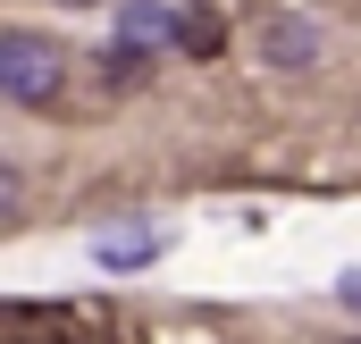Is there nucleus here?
<instances>
[{
  "instance_id": "39448f33",
  "label": "nucleus",
  "mask_w": 361,
  "mask_h": 344,
  "mask_svg": "<svg viewBox=\"0 0 361 344\" xmlns=\"http://www.w3.org/2000/svg\"><path fill=\"white\" fill-rule=\"evenodd\" d=\"M219 34H227V25H219L210 8H193V17H185V25H177V42H185V51H193V59H210V51H219Z\"/></svg>"
},
{
  "instance_id": "7ed1b4c3",
  "label": "nucleus",
  "mask_w": 361,
  "mask_h": 344,
  "mask_svg": "<svg viewBox=\"0 0 361 344\" xmlns=\"http://www.w3.org/2000/svg\"><path fill=\"white\" fill-rule=\"evenodd\" d=\"M261 59L269 68H286V76H302V68H319V25L311 17H261Z\"/></svg>"
},
{
  "instance_id": "423d86ee",
  "label": "nucleus",
  "mask_w": 361,
  "mask_h": 344,
  "mask_svg": "<svg viewBox=\"0 0 361 344\" xmlns=\"http://www.w3.org/2000/svg\"><path fill=\"white\" fill-rule=\"evenodd\" d=\"M336 302H345V311H361V269H345V277H336Z\"/></svg>"
},
{
  "instance_id": "f257e3e1",
  "label": "nucleus",
  "mask_w": 361,
  "mask_h": 344,
  "mask_svg": "<svg viewBox=\"0 0 361 344\" xmlns=\"http://www.w3.org/2000/svg\"><path fill=\"white\" fill-rule=\"evenodd\" d=\"M68 76V59L42 42V34H0V92L8 101H25V109H42L51 92Z\"/></svg>"
},
{
  "instance_id": "20e7f679",
  "label": "nucleus",
  "mask_w": 361,
  "mask_h": 344,
  "mask_svg": "<svg viewBox=\"0 0 361 344\" xmlns=\"http://www.w3.org/2000/svg\"><path fill=\"white\" fill-rule=\"evenodd\" d=\"M177 25L185 17H169L160 0H126V8H118V51H126V59H152V51L177 42Z\"/></svg>"
},
{
  "instance_id": "f03ea898",
  "label": "nucleus",
  "mask_w": 361,
  "mask_h": 344,
  "mask_svg": "<svg viewBox=\"0 0 361 344\" xmlns=\"http://www.w3.org/2000/svg\"><path fill=\"white\" fill-rule=\"evenodd\" d=\"M160 252H169V227H160V219H126V227H101V235H92V260L118 269V277H126V269H152Z\"/></svg>"
}]
</instances>
